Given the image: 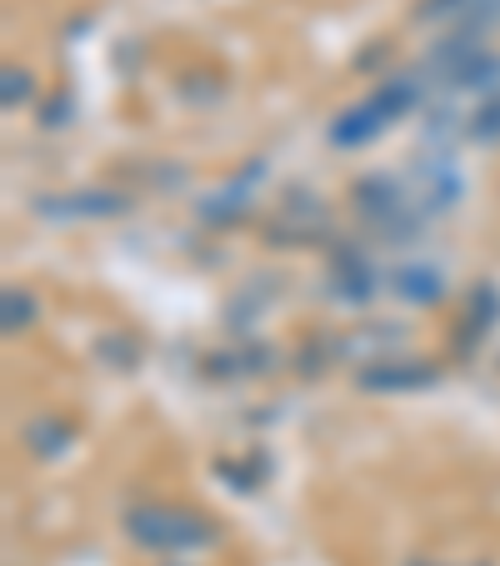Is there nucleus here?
Returning <instances> with one entry per match:
<instances>
[{"instance_id": "nucleus-1", "label": "nucleus", "mask_w": 500, "mask_h": 566, "mask_svg": "<svg viewBox=\"0 0 500 566\" xmlns=\"http://www.w3.org/2000/svg\"><path fill=\"white\" fill-rule=\"evenodd\" d=\"M130 536L146 546H160V552H185V546L215 542V532L201 522V516L171 512V506H140V512H130Z\"/></svg>"}, {"instance_id": "nucleus-2", "label": "nucleus", "mask_w": 500, "mask_h": 566, "mask_svg": "<svg viewBox=\"0 0 500 566\" xmlns=\"http://www.w3.org/2000/svg\"><path fill=\"white\" fill-rule=\"evenodd\" d=\"M411 101H415V91L405 86V81H395V86H385L381 96H371L365 106H355L351 116L336 120V130H330V136H336V146H361V140H371L391 116H401Z\"/></svg>"}, {"instance_id": "nucleus-3", "label": "nucleus", "mask_w": 500, "mask_h": 566, "mask_svg": "<svg viewBox=\"0 0 500 566\" xmlns=\"http://www.w3.org/2000/svg\"><path fill=\"white\" fill-rule=\"evenodd\" d=\"M405 296H411V301H436L440 296V276H436V271H405Z\"/></svg>"}, {"instance_id": "nucleus-4", "label": "nucleus", "mask_w": 500, "mask_h": 566, "mask_svg": "<svg viewBox=\"0 0 500 566\" xmlns=\"http://www.w3.org/2000/svg\"><path fill=\"white\" fill-rule=\"evenodd\" d=\"M436 371H371L365 376V386H421L430 381Z\"/></svg>"}, {"instance_id": "nucleus-5", "label": "nucleus", "mask_w": 500, "mask_h": 566, "mask_svg": "<svg viewBox=\"0 0 500 566\" xmlns=\"http://www.w3.org/2000/svg\"><path fill=\"white\" fill-rule=\"evenodd\" d=\"M6 86H11V91H6V101H11V106H15V101H25V96H31V91H25V86H31V75H21V71H6Z\"/></svg>"}, {"instance_id": "nucleus-6", "label": "nucleus", "mask_w": 500, "mask_h": 566, "mask_svg": "<svg viewBox=\"0 0 500 566\" xmlns=\"http://www.w3.org/2000/svg\"><path fill=\"white\" fill-rule=\"evenodd\" d=\"M456 6L466 11L470 0H426V11H421V15H446V11H456Z\"/></svg>"}]
</instances>
